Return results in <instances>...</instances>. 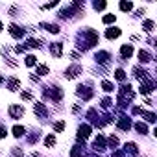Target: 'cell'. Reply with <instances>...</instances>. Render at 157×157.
Masks as SVG:
<instances>
[{"mask_svg":"<svg viewBox=\"0 0 157 157\" xmlns=\"http://www.w3.org/2000/svg\"><path fill=\"white\" fill-rule=\"evenodd\" d=\"M120 54H122L124 57H129V56H131V54H133V48H131V46H129V45H124L122 48H120Z\"/></svg>","mask_w":157,"mask_h":157,"instance_id":"30bf717a","label":"cell"},{"mask_svg":"<svg viewBox=\"0 0 157 157\" xmlns=\"http://www.w3.org/2000/svg\"><path fill=\"white\" fill-rule=\"evenodd\" d=\"M104 146H105L104 137H100V135H98V137H96V140H94V148H96V150H102Z\"/></svg>","mask_w":157,"mask_h":157,"instance_id":"4fadbf2b","label":"cell"},{"mask_svg":"<svg viewBox=\"0 0 157 157\" xmlns=\"http://www.w3.org/2000/svg\"><path fill=\"white\" fill-rule=\"evenodd\" d=\"M11 154H13L15 157H24V155H22V152L19 150V148H13V152H11Z\"/></svg>","mask_w":157,"mask_h":157,"instance_id":"f1b7e54d","label":"cell"},{"mask_svg":"<svg viewBox=\"0 0 157 157\" xmlns=\"http://www.w3.org/2000/svg\"><path fill=\"white\" fill-rule=\"evenodd\" d=\"M26 65H28V67L35 65V57H33V56H28V57H26Z\"/></svg>","mask_w":157,"mask_h":157,"instance_id":"4316f807","label":"cell"},{"mask_svg":"<svg viewBox=\"0 0 157 157\" xmlns=\"http://www.w3.org/2000/svg\"><path fill=\"white\" fill-rule=\"evenodd\" d=\"M19 85H21V81H19V80H15V78H11V80L7 81V87H9V91H17V89H19Z\"/></svg>","mask_w":157,"mask_h":157,"instance_id":"8fae6325","label":"cell"},{"mask_svg":"<svg viewBox=\"0 0 157 157\" xmlns=\"http://www.w3.org/2000/svg\"><path fill=\"white\" fill-rule=\"evenodd\" d=\"M104 22H105V24H111V22H115V15H105V17H104Z\"/></svg>","mask_w":157,"mask_h":157,"instance_id":"cb8c5ba5","label":"cell"},{"mask_svg":"<svg viewBox=\"0 0 157 157\" xmlns=\"http://www.w3.org/2000/svg\"><path fill=\"white\" fill-rule=\"evenodd\" d=\"M89 135H91V128H89V126L87 124H85V126H80V129H78V139H87V137Z\"/></svg>","mask_w":157,"mask_h":157,"instance_id":"3957f363","label":"cell"},{"mask_svg":"<svg viewBox=\"0 0 157 157\" xmlns=\"http://www.w3.org/2000/svg\"><path fill=\"white\" fill-rule=\"evenodd\" d=\"M109 144H111V146H116V144H118V139H116V137H111V139H109Z\"/></svg>","mask_w":157,"mask_h":157,"instance_id":"4dcf8cb0","label":"cell"},{"mask_svg":"<svg viewBox=\"0 0 157 157\" xmlns=\"http://www.w3.org/2000/svg\"><path fill=\"white\" fill-rule=\"evenodd\" d=\"M120 35V30L118 28H109L107 31H105V37L107 39H116Z\"/></svg>","mask_w":157,"mask_h":157,"instance_id":"8992f818","label":"cell"},{"mask_svg":"<svg viewBox=\"0 0 157 157\" xmlns=\"http://www.w3.org/2000/svg\"><path fill=\"white\" fill-rule=\"evenodd\" d=\"M9 115H11V118H21L24 115V107H21V105H9Z\"/></svg>","mask_w":157,"mask_h":157,"instance_id":"7a4b0ae2","label":"cell"},{"mask_svg":"<svg viewBox=\"0 0 157 157\" xmlns=\"http://www.w3.org/2000/svg\"><path fill=\"white\" fill-rule=\"evenodd\" d=\"M37 74H39V76H45V74H48V67H46V65L37 67Z\"/></svg>","mask_w":157,"mask_h":157,"instance_id":"d6986e66","label":"cell"},{"mask_svg":"<svg viewBox=\"0 0 157 157\" xmlns=\"http://www.w3.org/2000/svg\"><path fill=\"white\" fill-rule=\"evenodd\" d=\"M21 98H22V100H30L31 94H30V92H22V94H21Z\"/></svg>","mask_w":157,"mask_h":157,"instance_id":"d6a6232c","label":"cell"},{"mask_svg":"<svg viewBox=\"0 0 157 157\" xmlns=\"http://www.w3.org/2000/svg\"><path fill=\"white\" fill-rule=\"evenodd\" d=\"M135 129H137V131H139V133H142V135H144V133L148 131L146 124H142V122H137V124H135Z\"/></svg>","mask_w":157,"mask_h":157,"instance_id":"2e32d148","label":"cell"},{"mask_svg":"<svg viewBox=\"0 0 157 157\" xmlns=\"http://www.w3.org/2000/svg\"><path fill=\"white\" fill-rule=\"evenodd\" d=\"M139 59L142 63H148V61H152V56L146 52V50H140V52H139Z\"/></svg>","mask_w":157,"mask_h":157,"instance_id":"9c48e42d","label":"cell"},{"mask_svg":"<svg viewBox=\"0 0 157 157\" xmlns=\"http://www.w3.org/2000/svg\"><path fill=\"white\" fill-rule=\"evenodd\" d=\"M24 128H22V126H15V128H13V135L15 137H22V135H24Z\"/></svg>","mask_w":157,"mask_h":157,"instance_id":"9a60e30c","label":"cell"},{"mask_svg":"<svg viewBox=\"0 0 157 157\" xmlns=\"http://www.w3.org/2000/svg\"><path fill=\"white\" fill-rule=\"evenodd\" d=\"M115 78H116V80H120V81H124V80H126V72H124L122 69H118V70L115 72Z\"/></svg>","mask_w":157,"mask_h":157,"instance_id":"ac0fdd59","label":"cell"},{"mask_svg":"<svg viewBox=\"0 0 157 157\" xmlns=\"http://www.w3.org/2000/svg\"><path fill=\"white\" fill-rule=\"evenodd\" d=\"M131 152V154H137V144H133V142H129V144H126V152Z\"/></svg>","mask_w":157,"mask_h":157,"instance_id":"7402d4cb","label":"cell"},{"mask_svg":"<svg viewBox=\"0 0 157 157\" xmlns=\"http://www.w3.org/2000/svg\"><path fill=\"white\" fill-rule=\"evenodd\" d=\"M96 61H98V63H104V65H107V61H109V54H107V52H100V54H96Z\"/></svg>","mask_w":157,"mask_h":157,"instance_id":"ba28073f","label":"cell"},{"mask_svg":"<svg viewBox=\"0 0 157 157\" xmlns=\"http://www.w3.org/2000/svg\"><path fill=\"white\" fill-rule=\"evenodd\" d=\"M111 104H113V102L109 100V98H105V100L102 102V105H104V107H111Z\"/></svg>","mask_w":157,"mask_h":157,"instance_id":"f546056e","label":"cell"},{"mask_svg":"<svg viewBox=\"0 0 157 157\" xmlns=\"http://www.w3.org/2000/svg\"><path fill=\"white\" fill-rule=\"evenodd\" d=\"M0 83H2V76H0Z\"/></svg>","mask_w":157,"mask_h":157,"instance_id":"e575fe53","label":"cell"},{"mask_svg":"<svg viewBox=\"0 0 157 157\" xmlns=\"http://www.w3.org/2000/svg\"><path fill=\"white\" fill-rule=\"evenodd\" d=\"M144 116H146L148 122H155V115L154 113H144Z\"/></svg>","mask_w":157,"mask_h":157,"instance_id":"484cf974","label":"cell"},{"mask_svg":"<svg viewBox=\"0 0 157 157\" xmlns=\"http://www.w3.org/2000/svg\"><path fill=\"white\" fill-rule=\"evenodd\" d=\"M102 89L107 91V92H111L113 91V83H111V81H104V83H102Z\"/></svg>","mask_w":157,"mask_h":157,"instance_id":"ffe728a7","label":"cell"},{"mask_svg":"<svg viewBox=\"0 0 157 157\" xmlns=\"http://www.w3.org/2000/svg\"><path fill=\"white\" fill-rule=\"evenodd\" d=\"M9 33L13 35L15 39H21L22 35H24V30L19 28V26H15V24H11V26H9Z\"/></svg>","mask_w":157,"mask_h":157,"instance_id":"277c9868","label":"cell"},{"mask_svg":"<svg viewBox=\"0 0 157 157\" xmlns=\"http://www.w3.org/2000/svg\"><path fill=\"white\" fill-rule=\"evenodd\" d=\"M4 137H6V129L0 126V139H4Z\"/></svg>","mask_w":157,"mask_h":157,"instance_id":"836d02e7","label":"cell"},{"mask_svg":"<svg viewBox=\"0 0 157 157\" xmlns=\"http://www.w3.org/2000/svg\"><path fill=\"white\" fill-rule=\"evenodd\" d=\"M131 2H120V9H122V11H129V9H131Z\"/></svg>","mask_w":157,"mask_h":157,"instance_id":"44dd1931","label":"cell"},{"mask_svg":"<svg viewBox=\"0 0 157 157\" xmlns=\"http://www.w3.org/2000/svg\"><path fill=\"white\" fill-rule=\"evenodd\" d=\"M118 128H120V129H129V128H131V122H129V118L118 120Z\"/></svg>","mask_w":157,"mask_h":157,"instance_id":"5bb4252c","label":"cell"},{"mask_svg":"<svg viewBox=\"0 0 157 157\" xmlns=\"http://www.w3.org/2000/svg\"><path fill=\"white\" fill-rule=\"evenodd\" d=\"M41 28H46V31H50V33H57V31H59V26H56V24H48V22H43Z\"/></svg>","mask_w":157,"mask_h":157,"instance_id":"52a82bcc","label":"cell"},{"mask_svg":"<svg viewBox=\"0 0 157 157\" xmlns=\"http://www.w3.org/2000/svg\"><path fill=\"white\" fill-rule=\"evenodd\" d=\"M45 144H46L48 148H52L54 144H56V137H54V135H48V137H46V140H45Z\"/></svg>","mask_w":157,"mask_h":157,"instance_id":"e0dca14e","label":"cell"},{"mask_svg":"<svg viewBox=\"0 0 157 157\" xmlns=\"http://www.w3.org/2000/svg\"><path fill=\"white\" fill-rule=\"evenodd\" d=\"M35 115H41V116H46V109H45V105L43 104H35Z\"/></svg>","mask_w":157,"mask_h":157,"instance_id":"7c38bea8","label":"cell"},{"mask_svg":"<svg viewBox=\"0 0 157 157\" xmlns=\"http://www.w3.org/2000/svg\"><path fill=\"white\" fill-rule=\"evenodd\" d=\"M80 155H81L80 148H74V150H72V157H80Z\"/></svg>","mask_w":157,"mask_h":157,"instance_id":"1f68e13d","label":"cell"},{"mask_svg":"<svg viewBox=\"0 0 157 157\" xmlns=\"http://www.w3.org/2000/svg\"><path fill=\"white\" fill-rule=\"evenodd\" d=\"M0 30H2V22H0Z\"/></svg>","mask_w":157,"mask_h":157,"instance_id":"d590c367","label":"cell"},{"mask_svg":"<svg viewBox=\"0 0 157 157\" xmlns=\"http://www.w3.org/2000/svg\"><path fill=\"white\" fill-rule=\"evenodd\" d=\"M63 128H65V122H63V120L54 124V129H56V131H63Z\"/></svg>","mask_w":157,"mask_h":157,"instance_id":"603a6c76","label":"cell"},{"mask_svg":"<svg viewBox=\"0 0 157 157\" xmlns=\"http://www.w3.org/2000/svg\"><path fill=\"white\" fill-rule=\"evenodd\" d=\"M78 74H81V67L80 65H74V67H70V69H67L65 78H67V80H72V78H76Z\"/></svg>","mask_w":157,"mask_h":157,"instance_id":"6da1fadb","label":"cell"},{"mask_svg":"<svg viewBox=\"0 0 157 157\" xmlns=\"http://www.w3.org/2000/svg\"><path fill=\"white\" fill-rule=\"evenodd\" d=\"M144 30H146V31H152V30H154V22H152V21H146V22H144Z\"/></svg>","mask_w":157,"mask_h":157,"instance_id":"d4e9b609","label":"cell"},{"mask_svg":"<svg viewBox=\"0 0 157 157\" xmlns=\"http://www.w3.org/2000/svg\"><path fill=\"white\" fill-rule=\"evenodd\" d=\"M105 2H94V9H104Z\"/></svg>","mask_w":157,"mask_h":157,"instance_id":"83f0119b","label":"cell"},{"mask_svg":"<svg viewBox=\"0 0 157 157\" xmlns=\"http://www.w3.org/2000/svg\"><path fill=\"white\" fill-rule=\"evenodd\" d=\"M50 52H52V56L61 57V54H63V46H61V43H56V45H52V46H50Z\"/></svg>","mask_w":157,"mask_h":157,"instance_id":"5b68a950","label":"cell"}]
</instances>
